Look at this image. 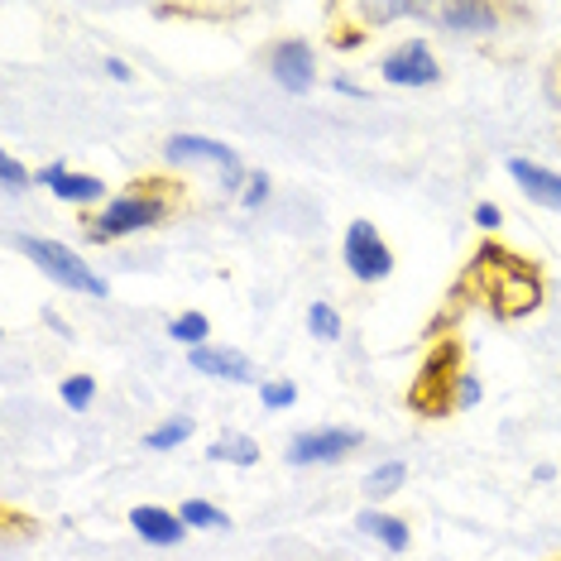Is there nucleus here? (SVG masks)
Masks as SVG:
<instances>
[{"mask_svg": "<svg viewBox=\"0 0 561 561\" xmlns=\"http://www.w3.org/2000/svg\"><path fill=\"white\" fill-rule=\"evenodd\" d=\"M470 293H476L500 322H518V317L542 308V274L533 270V260L504 250L500 240H484L461 278V298H470Z\"/></svg>", "mask_w": 561, "mask_h": 561, "instance_id": "nucleus-1", "label": "nucleus"}, {"mask_svg": "<svg viewBox=\"0 0 561 561\" xmlns=\"http://www.w3.org/2000/svg\"><path fill=\"white\" fill-rule=\"evenodd\" d=\"M178 202H183V187L178 183H169V178H139V183H130V193L111 197L106 207L87 221V240L111 245V240L139 236V231H149V226L169 221L178 211Z\"/></svg>", "mask_w": 561, "mask_h": 561, "instance_id": "nucleus-2", "label": "nucleus"}, {"mask_svg": "<svg viewBox=\"0 0 561 561\" xmlns=\"http://www.w3.org/2000/svg\"><path fill=\"white\" fill-rule=\"evenodd\" d=\"M15 245H20V254H30V260L39 264L54 284H62V288L87 293V298H106V293H111L106 278H101L72 245H58V240H44V236H15Z\"/></svg>", "mask_w": 561, "mask_h": 561, "instance_id": "nucleus-3", "label": "nucleus"}, {"mask_svg": "<svg viewBox=\"0 0 561 561\" xmlns=\"http://www.w3.org/2000/svg\"><path fill=\"white\" fill-rule=\"evenodd\" d=\"M461 375H466L461 369V346H456V336H451V341H442V346L427 355V365H423V375H417L413 393H408V403H413L423 417L451 413L456 408V379Z\"/></svg>", "mask_w": 561, "mask_h": 561, "instance_id": "nucleus-4", "label": "nucleus"}, {"mask_svg": "<svg viewBox=\"0 0 561 561\" xmlns=\"http://www.w3.org/2000/svg\"><path fill=\"white\" fill-rule=\"evenodd\" d=\"M163 159L169 163H211V169L221 173L226 193H240V187L250 183V173H245V163H240L236 149H226L221 139H207V135H173L169 145H163Z\"/></svg>", "mask_w": 561, "mask_h": 561, "instance_id": "nucleus-5", "label": "nucleus"}, {"mask_svg": "<svg viewBox=\"0 0 561 561\" xmlns=\"http://www.w3.org/2000/svg\"><path fill=\"white\" fill-rule=\"evenodd\" d=\"M341 260H346V270L360 278V284H379V278L393 274V250L385 245V236H379L369 221H351L346 226Z\"/></svg>", "mask_w": 561, "mask_h": 561, "instance_id": "nucleus-6", "label": "nucleus"}, {"mask_svg": "<svg viewBox=\"0 0 561 561\" xmlns=\"http://www.w3.org/2000/svg\"><path fill=\"white\" fill-rule=\"evenodd\" d=\"M365 437L355 427H317V432H298L288 446H284V461L288 466H331L341 461L346 451H355Z\"/></svg>", "mask_w": 561, "mask_h": 561, "instance_id": "nucleus-7", "label": "nucleus"}, {"mask_svg": "<svg viewBox=\"0 0 561 561\" xmlns=\"http://www.w3.org/2000/svg\"><path fill=\"white\" fill-rule=\"evenodd\" d=\"M379 78L389 87H432L442 78L437 58H432L427 39H403L399 48H389L385 58H379Z\"/></svg>", "mask_w": 561, "mask_h": 561, "instance_id": "nucleus-8", "label": "nucleus"}, {"mask_svg": "<svg viewBox=\"0 0 561 561\" xmlns=\"http://www.w3.org/2000/svg\"><path fill=\"white\" fill-rule=\"evenodd\" d=\"M270 72H274V82L284 87V92H293V96L312 92V82H317L312 44L308 39H278L270 48Z\"/></svg>", "mask_w": 561, "mask_h": 561, "instance_id": "nucleus-9", "label": "nucleus"}, {"mask_svg": "<svg viewBox=\"0 0 561 561\" xmlns=\"http://www.w3.org/2000/svg\"><path fill=\"white\" fill-rule=\"evenodd\" d=\"M34 183L48 187L58 202H72V207H92V202H106V183H101L96 173H78L68 169V163H48V169L34 173Z\"/></svg>", "mask_w": 561, "mask_h": 561, "instance_id": "nucleus-10", "label": "nucleus"}, {"mask_svg": "<svg viewBox=\"0 0 561 561\" xmlns=\"http://www.w3.org/2000/svg\"><path fill=\"white\" fill-rule=\"evenodd\" d=\"M187 365L207 379H226V385H250L254 379L250 355H240L231 346H197V351H187Z\"/></svg>", "mask_w": 561, "mask_h": 561, "instance_id": "nucleus-11", "label": "nucleus"}, {"mask_svg": "<svg viewBox=\"0 0 561 561\" xmlns=\"http://www.w3.org/2000/svg\"><path fill=\"white\" fill-rule=\"evenodd\" d=\"M130 528L139 533V538H145L149 547H178L187 538V523L173 514V508H159V504H135L130 508Z\"/></svg>", "mask_w": 561, "mask_h": 561, "instance_id": "nucleus-12", "label": "nucleus"}, {"mask_svg": "<svg viewBox=\"0 0 561 561\" xmlns=\"http://www.w3.org/2000/svg\"><path fill=\"white\" fill-rule=\"evenodd\" d=\"M432 20H437L442 30H451V34H470V39H480V34H494V30H500V10H494V5H480V0H456V5H437V10H432Z\"/></svg>", "mask_w": 561, "mask_h": 561, "instance_id": "nucleus-13", "label": "nucleus"}, {"mask_svg": "<svg viewBox=\"0 0 561 561\" xmlns=\"http://www.w3.org/2000/svg\"><path fill=\"white\" fill-rule=\"evenodd\" d=\"M508 178H514V183L538 202V207L561 211V173L542 169V163H533V159H508Z\"/></svg>", "mask_w": 561, "mask_h": 561, "instance_id": "nucleus-14", "label": "nucleus"}, {"mask_svg": "<svg viewBox=\"0 0 561 561\" xmlns=\"http://www.w3.org/2000/svg\"><path fill=\"white\" fill-rule=\"evenodd\" d=\"M355 528H360L365 538H375L379 547H389V552H408V547H413V533H408V523L385 514V508H365V514L355 518Z\"/></svg>", "mask_w": 561, "mask_h": 561, "instance_id": "nucleus-15", "label": "nucleus"}, {"mask_svg": "<svg viewBox=\"0 0 561 561\" xmlns=\"http://www.w3.org/2000/svg\"><path fill=\"white\" fill-rule=\"evenodd\" d=\"M207 461H221V466H254V461H260V442L245 437V432H221V437L207 446Z\"/></svg>", "mask_w": 561, "mask_h": 561, "instance_id": "nucleus-16", "label": "nucleus"}, {"mask_svg": "<svg viewBox=\"0 0 561 561\" xmlns=\"http://www.w3.org/2000/svg\"><path fill=\"white\" fill-rule=\"evenodd\" d=\"M403 480H408V466L403 461H385V466H375L365 476V494L379 504V500H389V494H399Z\"/></svg>", "mask_w": 561, "mask_h": 561, "instance_id": "nucleus-17", "label": "nucleus"}, {"mask_svg": "<svg viewBox=\"0 0 561 561\" xmlns=\"http://www.w3.org/2000/svg\"><path fill=\"white\" fill-rule=\"evenodd\" d=\"M178 518H183L187 528H197V533H221V528H231L226 508H216V504H207V500H187L183 508H178Z\"/></svg>", "mask_w": 561, "mask_h": 561, "instance_id": "nucleus-18", "label": "nucleus"}, {"mask_svg": "<svg viewBox=\"0 0 561 561\" xmlns=\"http://www.w3.org/2000/svg\"><path fill=\"white\" fill-rule=\"evenodd\" d=\"M169 336H173V341H183L187 351H197V346H207L211 322H207L202 312H183V317H173V322H169Z\"/></svg>", "mask_w": 561, "mask_h": 561, "instance_id": "nucleus-19", "label": "nucleus"}, {"mask_svg": "<svg viewBox=\"0 0 561 561\" xmlns=\"http://www.w3.org/2000/svg\"><path fill=\"white\" fill-rule=\"evenodd\" d=\"M187 437H193V417H169V423L149 427L145 446H149V451H173V446H183Z\"/></svg>", "mask_w": 561, "mask_h": 561, "instance_id": "nucleus-20", "label": "nucleus"}, {"mask_svg": "<svg viewBox=\"0 0 561 561\" xmlns=\"http://www.w3.org/2000/svg\"><path fill=\"white\" fill-rule=\"evenodd\" d=\"M308 331L317 341H341V312L331 302H312L308 308Z\"/></svg>", "mask_w": 561, "mask_h": 561, "instance_id": "nucleus-21", "label": "nucleus"}, {"mask_svg": "<svg viewBox=\"0 0 561 561\" xmlns=\"http://www.w3.org/2000/svg\"><path fill=\"white\" fill-rule=\"evenodd\" d=\"M62 403L72 408V413H87L92 408V399H96V379L92 375H72V379H62Z\"/></svg>", "mask_w": 561, "mask_h": 561, "instance_id": "nucleus-22", "label": "nucleus"}, {"mask_svg": "<svg viewBox=\"0 0 561 561\" xmlns=\"http://www.w3.org/2000/svg\"><path fill=\"white\" fill-rule=\"evenodd\" d=\"M260 403L264 408H293V403H298V385H293V379H264V385H260Z\"/></svg>", "mask_w": 561, "mask_h": 561, "instance_id": "nucleus-23", "label": "nucleus"}, {"mask_svg": "<svg viewBox=\"0 0 561 561\" xmlns=\"http://www.w3.org/2000/svg\"><path fill=\"white\" fill-rule=\"evenodd\" d=\"M0 183H5V193H20V187L30 183V169H24L15 154H0Z\"/></svg>", "mask_w": 561, "mask_h": 561, "instance_id": "nucleus-24", "label": "nucleus"}, {"mask_svg": "<svg viewBox=\"0 0 561 561\" xmlns=\"http://www.w3.org/2000/svg\"><path fill=\"white\" fill-rule=\"evenodd\" d=\"M480 399H484L480 379H476V375H470V369H466V375H461V379H456V408H476Z\"/></svg>", "mask_w": 561, "mask_h": 561, "instance_id": "nucleus-25", "label": "nucleus"}, {"mask_svg": "<svg viewBox=\"0 0 561 561\" xmlns=\"http://www.w3.org/2000/svg\"><path fill=\"white\" fill-rule=\"evenodd\" d=\"M264 197H270V178L264 173H250V183H245V193H240V202L254 211V207H264Z\"/></svg>", "mask_w": 561, "mask_h": 561, "instance_id": "nucleus-26", "label": "nucleus"}, {"mask_svg": "<svg viewBox=\"0 0 561 561\" xmlns=\"http://www.w3.org/2000/svg\"><path fill=\"white\" fill-rule=\"evenodd\" d=\"M476 226H480L484 236H494V231L504 226V211L494 207V202H480V207H476Z\"/></svg>", "mask_w": 561, "mask_h": 561, "instance_id": "nucleus-27", "label": "nucleus"}, {"mask_svg": "<svg viewBox=\"0 0 561 561\" xmlns=\"http://www.w3.org/2000/svg\"><path fill=\"white\" fill-rule=\"evenodd\" d=\"M106 72H111V78H116V82H130V78H135V72H130V62H121V58H106Z\"/></svg>", "mask_w": 561, "mask_h": 561, "instance_id": "nucleus-28", "label": "nucleus"}, {"mask_svg": "<svg viewBox=\"0 0 561 561\" xmlns=\"http://www.w3.org/2000/svg\"><path fill=\"white\" fill-rule=\"evenodd\" d=\"M331 87H336L341 96H365V87H355L351 78H331Z\"/></svg>", "mask_w": 561, "mask_h": 561, "instance_id": "nucleus-29", "label": "nucleus"}]
</instances>
